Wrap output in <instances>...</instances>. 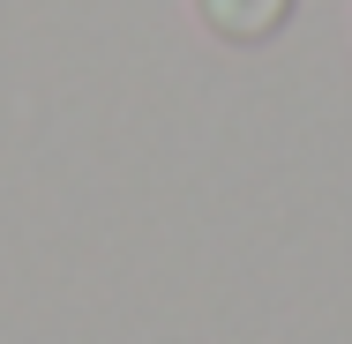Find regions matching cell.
<instances>
[{"label": "cell", "mask_w": 352, "mask_h": 344, "mask_svg": "<svg viewBox=\"0 0 352 344\" xmlns=\"http://www.w3.org/2000/svg\"><path fill=\"white\" fill-rule=\"evenodd\" d=\"M195 15L217 45H270L300 15V0H195Z\"/></svg>", "instance_id": "obj_1"}]
</instances>
